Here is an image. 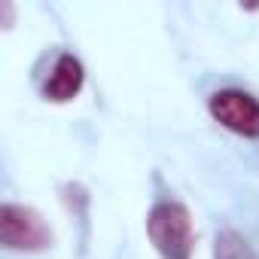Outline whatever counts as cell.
Segmentation results:
<instances>
[{
    "label": "cell",
    "mask_w": 259,
    "mask_h": 259,
    "mask_svg": "<svg viewBox=\"0 0 259 259\" xmlns=\"http://www.w3.org/2000/svg\"><path fill=\"white\" fill-rule=\"evenodd\" d=\"M147 238L162 259H192V217L180 201H159L147 213Z\"/></svg>",
    "instance_id": "1"
},
{
    "label": "cell",
    "mask_w": 259,
    "mask_h": 259,
    "mask_svg": "<svg viewBox=\"0 0 259 259\" xmlns=\"http://www.w3.org/2000/svg\"><path fill=\"white\" fill-rule=\"evenodd\" d=\"M0 244L7 250L37 253V250L52 247V229L34 207L7 201L0 207Z\"/></svg>",
    "instance_id": "2"
},
{
    "label": "cell",
    "mask_w": 259,
    "mask_h": 259,
    "mask_svg": "<svg viewBox=\"0 0 259 259\" xmlns=\"http://www.w3.org/2000/svg\"><path fill=\"white\" fill-rule=\"evenodd\" d=\"M210 116L232 135L241 138H259V98H253L244 89H223L213 92L207 101Z\"/></svg>",
    "instance_id": "3"
},
{
    "label": "cell",
    "mask_w": 259,
    "mask_h": 259,
    "mask_svg": "<svg viewBox=\"0 0 259 259\" xmlns=\"http://www.w3.org/2000/svg\"><path fill=\"white\" fill-rule=\"evenodd\" d=\"M82 82H85L82 61L76 55L64 52V55H58V61L52 64L49 79L43 82V98L52 101V104H67L82 92Z\"/></svg>",
    "instance_id": "4"
},
{
    "label": "cell",
    "mask_w": 259,
    "mask_h": 259,
    "mask_svg": "<svg viewBox=\"0 0 259 259\" xmlns=\"http://www.w3.org/2000/svg\"><path fill=\"white\" fill-rule=\"evenodd\" d=\"M217 259H256L247 241L235 232H223L217 238Z\"/></svg>",
    "instance_id": "5"
}]
</instances>
